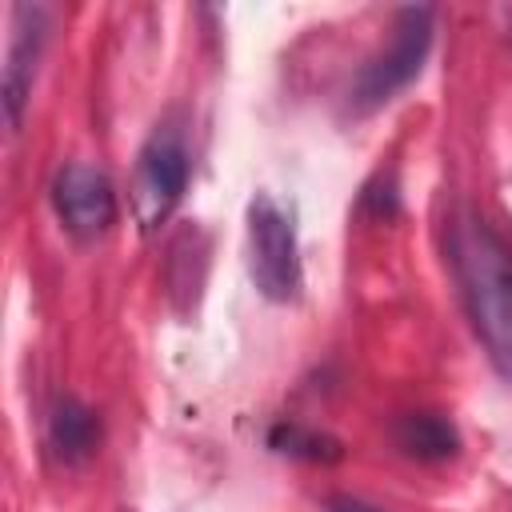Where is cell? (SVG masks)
Here are the masks:
<instances>
[{"label":"cell","mask_w":512,"mask_h":512,"mask_svg":"<svg viewBox=\"0 0 512 512\" xmlns=\"http://www.w3.org/2000/svg\"><path fill=\"white\" fill-rule=\"evenodd\" d=\"M448 256L468 308V320L496 360V368L512 380V252L476 212H460L448 224Z\"/></svg>","instance_id":"cell-1"},{"label":"cell","mask_w":512,"mask_h":512,"mask_svg":"<svg viewBox=\"0 0 512 512\" xmlns=\"http://www.w3.org/2000/svg\"><path fill=\"white\" fill-rule=\"evenodd\" d=\"M432 36H436V8H424V4L400 8L392 20L388 44L380 52H372L352 80V92H348L352 112H376L400 88H408L432 52Z\"/></svg>","instance_id":"cell-2"},{"label":"cell","mask_w":512,"mask_h":512,"mask_svg":"<svg viewBox=\"0 0 512 512\" xmlns=\"http://www.w3.org/2000/svg\"><path fill=\"white\" fill-rule=\"evenodd\" d=\"M248 276L272 304H292L304 284L292 208L268 192H256L248 204Z\"/></svg>","instance_id":"cell-3"},{"label":"cell","mask_w":512,"mask_h":512,"mask_svg":"<svg viewBox=\"0 0 512 512\" xmlns=\"http://www.w3.org/2000/svg\"><path fill=\"white\" fill-rule=\"evenodd\" d=\"M188 172H192V156L184 132L176 124L152 128L132 172V212L144 232L160 228L176 212V204L188 192Z\"/></svg>","instance_id":"cell-4"},{"label":"cell","mask_w":512,"mask_h":512,"mask_svg":"<svg viewBox=\"0 0 512 512\" xmlns=\"http://www.w3.org/2000/svg\"><path fill=\"white\" fill-rule=\"evenodd\" d=\"M52 208H56V220L64 224V232L76 240L104 236L120 216V200H116L108 172L96 164H84V160H68L52 176Z\"/></svg>","instance_id":"cell-5"},{"label":"cell","mask_w":512,"mask_h":512,"mask_svg":"<svg viewBox=\"0 0 512 512\" xmlns=\"http://www.w3.org/2000/svg\"><path fill=\"white\" fill-rule=\"evenodd\" d=\"M44 44H48V8L16 4L12 8V44H8V60H4V120H8V132H20L24 104L32 96V80H36Z\"/></svg>","instance_id":"cell-6"},{"label":"cell","mask_w":512,"mask_h":512,"mask_svg":"<svg viewBox=\"0 0 512 512\" xmlns=\"http://www.w3.org/2000/svg\"><path fill=\"white\" fill-rule=\"evenodd\" d=\"M48 448L68 468L92 460L100 452V416L80 396H56L48 408Z\"/></svg>","instance_id":"cell-7"},{"label":"cell","mask_w":512,"mask_h":512,"mask_svg":"<svg viewBox=\"0 0 512 512\" xmlns=\"http://www.w3.org/2000/svg\"><path fill=\"white\" fill-rule=\"evenodd\" d=\"M392 440L408 460L444 464L460 456V428L444 412H404L392 424Z\"/></svg>","instance_id":"cell-8"},{"label":"cell","mask_w":512,"mask_h":512,"mask_svg":"<svg viewBox=\"0 0 512 512\" xmlns=\"http://www.w3.org/2000/svg\"><path fill=\"white\" fill-rule=\"evenodd\" d=\"M268 448L292 460H308V464H336L344 456V444L320 428L296 424V420H276L268 428Z\"/></svg>","instance_id":"cell-9"},{"label":"cell","mask_w":512,"mask_h":512,"mask_svg":"<svg viewBox=\"0 0 512 512\" xmlns=\"http://www.w3.org/2000/svg\"><path fill=\"white\" fill-rule=\"evenodd\" d=\"M324 512H388V508H380V504H368V500H360V496H348V492H332V496L324 500Z\"/></svg>","instance_id":"cell-10"},{"label":"cell","mask_w":512,"mask_h":512,"mask_svg":"<svg viewBox=\"0 0 512 512\" xmlns=\"http://www.w3.org/2000/svg\"><path fill=\"white\" fill-rule=\"evenodd\" d=\"M508 40H512V24H508Z\"/></svg>","instance_id":"cell-11"}]
</instances>
